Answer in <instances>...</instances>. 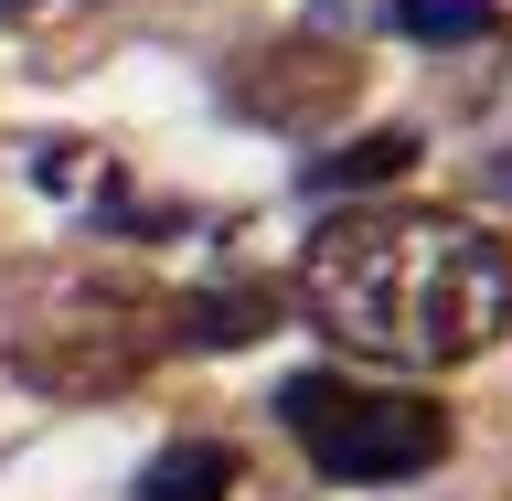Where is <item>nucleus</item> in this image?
Instances as JSON below:
<instances>
[{"label":"nucleus","instance_id":"obj_1","mask_svg":"<svg viewBox=\"0 0 512 501\" xmlns=\"http://www.w3.org/2000/svg\"><path fill=\"white\" fill-rule=\"evenodd\" d=\"M299 299L331 342L384 363H470L512 320V246L470 214H331L299 246Z\"/></svg>","mask_w":512,"mask_h":501},{"label":"nucleus","instance_id":"obj_2","mask_svg":"<svg viewBox=\"0 0 512 501\" xmlns=\"http://www.w3.org/2000/svg\"><path fill=\"white\" fill-rule=\"evenodd\" d=\"M278 427L310 448L320 480H416L448 459V406L416 384H363V374H288Z\"/></svg>","mask_w":512,"mask_h":501},{"label":"nucleus","instance_id":"obj_3","mask_svg":"<svg viewBox=\"0 0 512 501\" xmlns=\"http://www.w3.org/2000/svg\"><path fill=\"white\" fill-rule=\"evenodd\" d=\"M150 352L160 342H150V320H139V299H107V310H64V320H43V331H22L0 363H11V384H32V395L96 406V395H118Z\"/></svg>","mask_w":512,"mask_h":501},{"label":"nucleus","instance_id":"obj_4","mask_svg":"<svg viewBox=\"0 0 512 501\" xmlns=\"http://www.w3.org/2000/svg\"><path fill=\"white\" fill-rule=\"evenodd\" d=\"M267 320H278V288H192L160 331H171V352H246Z\"/></svg>","mask_w":512,"mask_h":501},{"label":"nucleus","instance_id":"obj_5","mask_svg":"<svg viewBox=\"0 0 512 501\" xmlns=\"http://www.w3.org/2000/svg\"><path fill=\"white\" fill-rule=\"evenodd\" d=\"M395 171H416V128H363L352 150H320L310 171H299V192H310V203H342V192H384Z\"/></svg>","mask_w":512,"mask_h":501},{"label":"nucleus","instance_id":"obj_6","mask_svg":"<svg viewBox=\"0 0 512 501\" xmlns=\"http://www.w3.org/2000/svg\"><path fill=\"white\" fill-rule=\"evenodd\" d=\"M224 491H235V448H214V438H171L150 470H139V491H128V501H224Z\"/></svg>","mask_w":512,"mask_h":501},{"label":"nucleus","instance_id":"obj_7","mask_svg":"<svg viewBox=\"0 0 512 501\" xmlns=\"http://www.w3.org/2000/svg\"><path fill=\"white\" fill-rule=\"evenodd\" d=\"M384 22L406 32V43H491L502 11L491 0H384Z\"/></svg>","mask_w":512,"mask_h":501},{"label":"nucleus","instance_id":"obj_8","mask_svg":"<svg viewBox=\"0 0 512 501\" xmlns=\"http://www.w3.org/2000/svg\"><path fill=\"white\" fill-rule=\"evenodd\" d=\"M310 22H320V32H352V22H374V0H320Z\"/></svg>","mask_w":512,"mask_h":501},{"label":"nucleus","instance_id":"obj_9","mask_svg":"<svg viewBox=\"0 0 512 501\" xmlns=\"http://www.w3.org/2000/svg\"><path fill=\"white\" fill-rule=\"evenodd\" d=\"M0 11H22V0H0Z\"/></svg>","mask_w":512,"mask_h":501}]
</instances>
